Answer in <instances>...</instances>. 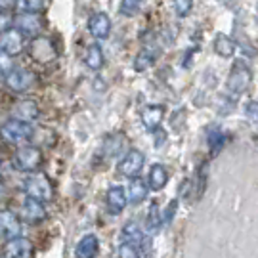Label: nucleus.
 Here are the masks:
<instances>
[{"instance_id":"obj_31","label":"nucleus","mask_w":258,"mask_h":258,"mask_svg":"<svg viewBox=\"0 0 258 258\" xmlns=\"http://www.w3.org/2000/svg\"><path fill=\"white\" fill-rule=\"evenodd\" d=\"M14 69V63H12V55L4 54L2 50H0V79L4 81V77L10 73Z\"/></svg>"},{"instance_id":"obj_19","label":"nucleus","mask_w":258,"mask_h":258,"mask_svg":"<svg viewBox=\"0 0 258 258\" xmlns=\"http://www.w3.org/2000/svg\"><path fill=\"white\" fill-rule=\"evenodd\" d=\"M98 237L96 235H84L83 239L79 241L77 249H75V256L77 258H96L98 254Z\"/></svg>"},{"instance_id":"obj_5","label":"nucleus","mask_w":258,"mask_h":258,"mask_svg":"<svg viewBox=\"0 0 258 258\" xmlns=\"http://www.w3.org/2000/svg\"><path fill=\"white\" fill-rule=\"evenodd\" d=\"M14 29H18L23 37H38L44 29V21L38 14L19 12V16L14 19Z\"/></svg>"},{"instance_id":"obj_30","label":"nucleus","mask_w":258,"mask_h":258,"mask_svg":"<svg viewBox=\"0 0 258 258\" xmlns=\"http://www.w3.org/2000/svg\"><path fill=\"white\" fill-rule=\"evenodd\" d=\"M119 258H140V247L128 241H122L119 247Z\"/></svg>"},{"instance_id":"obj_27","label":"nucleus","mask_w":258,"mask_h":258,"mask_svg":"<svg viewBox=\"0 0 258 258\" xmlns=\"http://www.w3.org/2000/svg\"><path fill=\"white\" fill-rule=\"evenodd\" d=\"M16 8L19 12H31V14H40L44 10L46 0H14Z\"/></svg>"},{"instance_id":"obj_26","label":"nucleus","mask_w":258,"mask_h":258,"mask_svg":"<svg viewBox=\"0 0 258 258\" xmlns=\"http://www.w3.org/2000/svg\"><path fill=\"white\" fill-rule=\"evenodd\" d=\"M144 6V0H120L119 14L122 18H134Z\"/></svg>"},{"instance_id":"obj_24","label":"nucleus","mask_w":258,"mask_h":258,"mask_svg":"<svg viewBox=\"0 0 258 258\" xmlns=\"http://www.w3.org/2000/svg\"><path fill=\"white\" fill-rule=\"evenodd\" d=\"M168 182V172H166V168L163 165H153L151 166V170H149V176H148V187L151 189H163Z\"/></svg>"},{"instance_id":"obj_11","label":"nucleus","mask_w":258,"mask_h":258,"mask_svg":"<svg viewBox=\"0 0 258 258\" xmlns=\"http://www.w3.org/2000/svg\"><path fill=\"white\" fill-rule=\"evenodd\" d=\"M21 235V222L12 211H0V237L2 239H14Z\"/></svg>"},{"instance_id":"obj_7","label":"nucleus","mask_w":258,"mask_h":258,"mask_svg":"<svg viewBox=\"0 0 258 258\" xmlns=\"http://www.w3.org/2000/svg\"><path fill=\"white\" fill-rule=\"evenodd\" d=\"M144 163H146V157L142 151L138 149H130L124 153V157L119 161V172L122 176H126V178H134V176H138L142 172V168H144Z\"/></svg>"},{"instance_id":"obj_17","label":"nucleus","mask_w":258,"mask_h":258,"mask_svg":"<svg viewBox=\"0 0 258 258\" xmlns=\"http://www.w3.org/2000/svg\"><path fill=\"white\" fill-rule=\"evenodd\" d=\"M148 191H149L148 182H144L142 178L134 176V178H130L128 189L124 194H126V199H128L130 203H142L148 197Z\"/></svg>"},{"instance_id":"obj_33","label":"nucleus","mask_w":258,"mask_h":258,"mask_svg":"<svg viewBox=\"0 0 258 258\" xmlns=\"http://www.w3.org/2000/svg\"><path fill=\"white\" fill-rule=\"evenodd\" d=\"M252 115V119L256 117V102L254 100H250V103H247V115Z\"/></svg>"},{"instance_id":"obj_15","label":"nucleus","mask_w":258,"mask_h":258,"mask_svg":"<svg viewBox=\"0 0 258 258\" xmlns=\"http://www.w3.org/2000/svg\"><path fill=\"white\" fill-rule=\"evenodd\" d=\"M14 119L35 122L38 119V105L33 100H21L14 105Z\"/></svg>"},{"instance_id":"obj_34","label":"nucleus","mask_w":258,"mask_h":258,"mask_svg":"<svg viewBox=\"0 0 258 258\" xmlns=\"http://www.w3.org/2000/svg\"><path fill=\"white\" fill-rule=\"evenodd\" d=\"M4 191V180H2V176H0V194Z\"/></svg>"},{"instance_id":"obj_21","label":"nucleus","mask_w":258,"mask_h":258,"mask_svg":"<svg viewBox=\"0 0 258 258\" xmlns=\"http://www.w3.org/2000/svg\"><path fill=\"white\" fill-rule=\"evenodd\" d=\"M235 40L228 35H224V33H218L216 37H214V52L220 55V57H233L235 54Z\"/></svg>"},{"instance_id":"obj_3","label":"nucleus","mask_w":258,"mask_h":258,"mask_svg":"<svg viewBox=\"0 0 258 258\" xmlns=\"http://www.w3.org/2000/svg\"><path fill=\"white\" fill-rule=\"evenodd\" d=\"M25 194L31 199H37L40 203H48L54 197V185L50 182V178L42 172H31L25 180Z\"/></svg>"},{"instance_id":"obj_9","label":"nucleus","mask_w":258,"mask_h":258,"mask_svg":"<svg viewBox=\"0 0 258 258\" xmlns=\"http://www.w3.org/2000/svg\"><path fill=\"white\" fill-rule=\"evenodd\" d=\"M88 33L96 40H105L111 35V19L105 12H96L88 18Z\"/></svg>"},{"instance_id":"obj_12","label":"nucleus","mask_w":258,"mask_h":258,"mask_svg":"<svg viewBox=\"0 0 258 258\" xmlns=\"http://www.w3.org/2000/svg\"><path fill=\"white\" fill-rule=\"evenodd\" d=\"M31 54L37 59L38 63H50L55 57V50L52 46V42L44 37H35L33 44H31Z\"/></svg>"},{"instance_id":"obj_29","label":"nucleus","mask_w":258,"mask_h":258,"mask_svg":"<svg viewBox=\"0 0 258 258\" xmlns=\"http://www.w3.org/2000/svg\"><path fill=\"white\" fill-rule=\"evenodd\" d=\"M172 8L178 18H185L194 8V0H172Z\"/></svg>"},{"instance_id":"obj_6","label":"nucleus","mask_w":258,"mask_h":258,"mask_svg":"<svg viewBox=\"0 0 258 258\" xmlns=\"http://www.w3.org/2000/svg\"><path fill=\"white\" fill-rule=\"evenodd\" d=\"M4 81H6V86H8L10 90H14V92H25L35 83V73H31L25 67H14L4 77Z\"/></svg>"},{"instance_id":"obj_13","label":"nucleus","mask_w":258,"mask_h":258,"mask_svg":"<svg viewBox=\"0 0 258 258\" xmlns=\"http://www.w3.org/2000/svg\"><path fill=\"white\" fill-rule=\"evenodd\" d=\"M21 216L23 220L29 222V224H40V222L46 220V209H44V203H40L37 199H31L27 197V201L21 207Z\"/></svg>"},{"instance_id":"obj_16","label":"nucleus","mask_w":258,"mask_h":258,"mask_svg":"<svg viewBox=\"0 0 258 258\" xmlns=\"http://www.w3.org/2000/svg\"><path fill=\"white\" fill-rule=\"evenodd\" d=\"M163 117H165V107L163 105H148L142 111V122H144L146 130L159 128V124L163 122Z\"/></svg>"},{"instance_id":"obj_32","label":"nucleus","mask_w":258,"mask_h":258,"mask_svg":"<svg viewBox=\"0 0 258 258\" xmlns=\"http://www.w3.org/2000/svg\"><path fill=\"white\" fill-rule=\"evenodd\" d=\"M176 207H178V203H176V201H172V203H168V207H166V211H165V212H161V218H163V222H170L172 218H174Z\"/></svg>"},{"instance_id":"obj_23","label":"nucleus","mask_w":258,"mask_h":258,"mask_svg":"<svg viewBox=\"0 0 258 258\" xmlns=\"http://www.w3.org/2000/svg\"><path fill=\"white\" fill-rule=\"evenodd\" d=\"M84 63L88 69H92V71H100L103 67V52H102V46L100 44H90V46H86V54H84Z\"/></svg>"},{"instance_id":"obj_28","label":"nucleus","mask_w":258,"mask_h":258,"mask_svg":"<svg viewBox=\"0 0 258 258\" xmlns=\"http://www.w3.org/2000/svg\"><path fill=\"white\" fill-rule=\"evenodd\" d=\"M226 140H228V136L222 130H212V132H209V149H211V153L220 151L224 148V144H226Z\"/></svg>"},{"instance_id":"obj_20","label":"nucleus","mask_w":258,"mask_h":258,"mask_svg":"<svg viewBox=\"0 0 258 258\" xmlns=\"http://www.w3.org/2000/svg\"><path fill=\"white\" fill-rule=\"evenodd\" d=\"M124 146H126V136L124 134H113L103 142V155L105 157H117L124 153Z\"/></svg>"},{"instance_id":"obj_8","label":"nucleus","mask_w":258,"mask_h":258,"mask_svg":"<svg viewBox=\"0 0 258 258\" xmlns=\"http://www.w3.org/2000/svg\"><path fill=\"white\" fill-rule=\"evenodd\" d=\"M0 50L8 55H18L23 52V35L18 29L10 27L0 33Z\"/></svg>"},{"instance_id":"obj_10","label":"nucleus","mask_w":258,"mask_h":258,"mask_svg":"<svg viewBox=\"0 0 258 258\" xmlns=\"http://www.w3.org/2000/svg\"><path fill=\"white\" fill-rule=\"evenodd\" d=\"M4 258H35V245L27 237H14L4 249Z\"/></svg>"},{"instance_id":"obj_2","label":"nucleus","mask_w":258,"mask_h":258,"mask_svg":"<svg viewBox=\"0 0 258 258\" xmlns=\"http://www.w3.org/2000/svg\"><path fill=\"white\" fill-rule=\"evenodd\" d=\"M250 81H252L250 67L243 59H237L231 67L228 81H226V94H230L233 98H239L241 94L247 92Z\"/></svg>"},{"instance_id":"obj_14","label":"nucleus","mask_w":258,"mask_h":258,"mask_svg":"<svg viewBox=\"0 0 258 258\" xmlns=\"http://www.w3.org/2000/svg\"><path fill=\"white\" fill-rule=\"evenodd\" d=\"M105 201H107V209H109L113 214H120V212L124 211V207H126V194H124V189L120 187V185H111L109 189H107V197H105Z\"/></svg>"},{"instance_id":"obj_18","label":"nucleus","mask_w":258,"mask_h":258,"mask_svg":"<svg viewBox=\"0 0 258 258\" xmlns=\"http://www.w3.org/2000/svg\"><path fill=\"white\" fill-rule=\"evenodd\" d=\"M120 235H122V241H128V243H134V245H142L144 241H146V231L142 230V226H140L136 220H130L126 222L124 226H122V231H120Z\"/></svg>"},{"instance_id":"obj_25","label":"nucleus","mask_w":258,"mask_h":258,"mask_svg":"<svg viewBox=\"0 0 258 258\" xmlns=\"http://www.w3.org/2000/svg\"><path fill=\"white\" fill-rule=\"evenodd\" d=\"M161 224H163V218H161V207L159 203H153L149 205V211H148V220H146V230L148 233H157L159 228H161Z\"/></svg>"},{"instance_id":"obj_1","label":"nucleus","mask_w":258,"mask_h":258,"mask_svg":"<svg viewBox=\"0 0 258 258\" xmlns=\"http://www.w3.org/2000/svg\"><path fill=\"white\" fill-rule=\"evenodd\" d=\"M0 136L6 144L25 146L35 136V126H33V122H27V120L10 119L0 126Z\"/></svg>"},{"instance_id":"obj_22","label":"nucleus","mask_w":258,"mask_h":258,"mask_svg":"<svg viewBox=\"0 0 258 258\" xmlns=\"http://www.w3.org/2000/svg\"><path fill=\"white\" fill-rule=\"evenodd\" d=\"M157 55H159L157 50H153V48H144V50L134 57V71H138V73L148 71L149 67H153V63L157 61Z\"/></svg>"},{"instance_id":"obj_4","label":"nucleus","mask_w":258,"mask_h":258,"mask_svg":"<svg viewBox=\"0 0 258 258\" xmlns=\"http://www.w3.org/2000/svg\"><path fill=\"white\" fill-rule=\"evenodd\" d=\"M42 161L44 157L40 153V149L33 146H21L12 159L16 170H21V172H35L42 166Z\"/></svg>"}]
</instances>
